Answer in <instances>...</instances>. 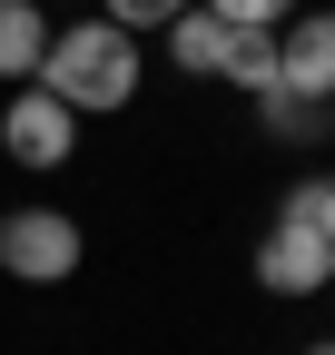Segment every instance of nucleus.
I'll return each mask as SVG.
<instances>
[{
    "instance_id": "f257e3e1",
    "label": "nucleus",
    "mask_w": 335,
    "mask_h": 355,
    "mask_svg": "<svg viewBox=\"0 0 335 355\" xmlns=\"http://www.w3.org/2000/svg\"><path fill=\"white\" fill-rule=\"evenodd\" d=\"M138 79H148L138 30H118V20H69V30H50V50H39V89H50V99H69L79 119L129 109Z\"/></svg>"
},
{
    "instance_id": "f03ea898",
    "label": "nucleus",
    "mask_w": 335,
    "mask_h": 355,
    "mask_svg": "<svg viewBox=\"0 0 335 355\" xmlns=\"http://www.w3.org/2000/svg\"><path fill=\"white\" fill-rule=\"evenodd\" d=\"M0 148H10V168H69L79 158V109L50 99L39 79H20V99L0 109Z\"/></svg>"
},
{
    "instance_id": "7ed1b4c3",
    "label": "nucleus",
    "mask_w": 335,
    "mask_h": 355,
    "mask_svg": "<svg viewBox=\"0 0 335 355\" xmlns=\"http://www.w3.org/2000/svg\"><path fill=\"white\" fill-rule=\"evenodd\" d=\"M0 266H10L20 286H60V277H79V217H60V207L0 217Z\"/></svg>"
},
{
    "instance_id": "20e7f679",
    "label": "nucleus",
    "mask_w": 335,
    "mask_h": 355,
    "mask_svg": "<svg viewBox=\"0 0 335 355\" xmlns=\"http://www.w3.org/2000/svg\"><path fill=\"white\" fill-rule=\"evenodd\" d=\"M276 89L335 99V10H296V20L276 30Z\"/></svg>"
},
{
    "instance_id": "39448f33",
    "label": "nucleus",
    "mask_w": 335,
    "mask_h": 355,
    "mask_svg": "<svg viewBox=\"0 0 335 355\" xmlns=\"http://www.w3.org/2000/svg\"><path fill=\"white\" fill-rule=\"evenodd\" d=\"M257 286L266 296H316L325 286V237L296 227V217H276V227L257 237Z\"/></svg>"
},
{
    "instance_id": "423d86ee",
    "label": "nucleus",
    "mask_w": 335,
    "mask_h": 355,
    "mask_svg": "<svg viewBox=\"0 0 335 355\" xmlns=\"http://www.w3.org/2000/svg\"><path fill=\"white\" fill-rule=\"evenodd\" d=\"M257 128L286 148H325L335 139V99H296V89H257Z\"/></svg>"
},
{
    "instance_id": "0eeeda50",
    "label": "nucleus",
    "mask_w": 335,
    "mask_h": 355,
    "mask_svg": "<svg viewBox=\"0 0 335 355\" xmlns=\"http://www.w3.org/2000/svg\"><path fill=\"white\" fill-rule=\"evenodd\" d=\"M50 50V0H0V79H39Z\"/></svg>"
},
{
    "instance_id": "6e6552de",
    "label": "nucleus",
    "mask_w": 335,
    "mask_h": 355,
    "mask_svg": "<svg viewBox=\"0 0 335 355\" xmlns=\"http://www.w3.org/2000/svg\"><path fill=\"white\" fill-rule=\"evenodd\" d=\"M168 60H178L188 79H217V60H227V20L207 10V0H188L178 20H168Z\"/></svg>"
},
{
    "instance_id": "1a4fd4ad",
    "label": "nucleus",
    "mask_w": 335,
    "mask_h": 355,
    "mask_svg": "<svg viewBox=\"0 0 335 355\" xmlns=\"http://www.w3.org/2000/svg\"><path fill=\"white\" fill-rule=\"evenodd\" d=\"M217 79L227 89H276V30H227V60H217Z\"/></svg>"
},
{
    "instance_id": "9d476101",
    "label": "nucleus",
    "mask_w": 335,
    "mask_h": 355,
    "mask_svg": "<svg viewBox=\"0 0 335 355\" xmlns=\"http://www.w3.org/2000/svg\"><path fill=\"white\" fill-rule=\"evenodd\" d=\"M276 217H296V227H316L325 247H335V168H316V178H296V188H286V207Z\"/></svg>"
},
{
    "instance_id": "9b49d317",
    "label": "nucleus",
    "mask_w": 335,
    "mask_h": 355,
    "mask_svg": "<svg viewBox=\"0 0 335 355\" xmlns=\"http://www.w3.org/2000/svg\"><path fill=\"white\" fill-rule=\"evenodd\" d=\"M188 0H99V20H118V30H168Z\"/></svg>"
},
{
    "instance_id": "f8f14e48",
    "label": "nucleus",
    "mask_w": 335,
    "mask_h": 355,
    "mask_svg": "<svg viewBox=\"0 0 335 355\" xmlns=\"http://www.w3.org/2000/svg\"><path fill=\"white\" fill-rule=\"evenodd\" d=\"M207 10H217L227 30H276V20H286V0H207Z\"/></svg>"
},
{
    "instance_id": "ddd939ff",
    "label": "nucleus",
    "mask_w": 335,
    "mask_h": 355,
    "mask_svg": "<svg viewBox=\"0 0 335 355\" xmlns=\"http://www.w3.org/2000/svg\"><path fill=\"white\" fill-rule=\"evenodd\" d=\"M306 355H335V336H325V345H306Z\"/></svg>"
}]
</instances>
